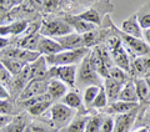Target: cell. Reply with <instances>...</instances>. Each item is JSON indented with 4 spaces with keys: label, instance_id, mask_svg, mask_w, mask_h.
Returning a JSON list of instances; mask_svg holds the SVG:
<instances>
[{
    "label": "cell",
    "instance_id": "3957f363",
    "mask_svg": "<svg viewBox=\"0 0 150 132\" xmlns=\"http://www.w3.org/2000/svg\"><path fill=\"white\" fill-rule=\"evenodd\" d=\"M108 50L110 53V56L112 59V62H114L115 66H118L119 69L124 70L125 72L130 71V58L129 54L126 51L125 46L123 44L120 37L114 36L108 41Z\"/></svg>",
    "mask_w": 150,
    "mask_h": 132
},
{
    "label": "cell",
    "instance_id": "ac0fdd59",
    "mask_svg": "<svg viewBox=\"0 0 150 132\" xmlns=\"http://www.w3.org/2000/svg\"><path fill=\"white\" fill-rule=\"evenodd\" d=\"M30 82V65H26L24 70L14 77V84L10 90V93H18L20 95L21 91L25 88V86Z\"/></svg>",
    "mask_w": 150,
    "mask_h": 132
},
{
    "label": "cell",
    "instance_id": "ab89813d",
    "mask_svg": "<svg viewBox=\"0 0 150 132\" xmlns=\"http://www.w3.org/2000/svg\"><path fill=\"white\" fill-rule=\"evenodd\" d=\"M138 21L143 31L150 29V13H145V14H142L140 16H138Z\"/></svg>",
    "mask_w": 150,
    "mask_h": 132
},
{
    "label": "cell",
    "instance_id": "60d3db41",
    "mask_svg": "<svg viewBox=\"0 0 150 132\" xmlns=\"http://www.w3.org/2000/svg\"><path fill=\"white\" fill-rule=\"evenodd\" d=\"M30 131L31 132H50L49 128H46V127L39 124H30Z\"/></svg>",
    "mask_w": 150,
    "mask_h": 132
},
{
    "label": "cell",
    "instance_id": "ee69618b",
    "mask_svg": "<svg viewBox=\"0 0 150 132\" xmlns=\"http://www.w3.org/2000/svg\"><path fill=\"white\" fill-rule=\"evenodd\" d=\"M143 40L150 46V29L143 31Z\"/></svg>",
    "mask_w": 150,
    "mask_h": 132
},
{
    "label": "cell",
    "instance_id": "f546056e",
    "mask_svg": "<svg viewBox=\"0 0 150 132\" xmlns=\"http://www.w3.org/2000/svg\"><path fill=\"white\" fill-rule=\"evenodd\" d=\"M100 87L101 86H88V87H85L81 97H83V103L86 107L93 106V103H94V101H95L98 93H99V91H100Z\"/></svg>",
    "mask_w": 150,
    "mask_h": 132
},
{
    "label": "cell",
    "instance_id": "7402d4cb",
    "mask_svg": "<svg viewBox=\"0 0 150 132\" xmlns=\"http://www.w3.org/2000/svg\"><path fill=\"white\" fill-rule=\"evenodd\" d=\"M123 86H124V84L114 81V80H111V79H105L104 80V88H105L108 100H109L110 103L116 101L119 98L120 91H121V88H123Z\"/></svg>",
    "mask_w": 150,
    "mask_h": 132
},
{
    "label": "cell",
    "instance_id": "4dcf8cb0",
    "mask_svg": "<svg viewBox=\"0 0 150 132\" xmlns=\"http://www.w3.org/2000/svg\"><path fill=\"white\" fill-rule=\"evenodd\" d=\"M106 79H111V80H114V81H118V82L124 84V85L129 81V79H128V72H125L124 70L119 69L118 66H115V65L109 70Z\"/></svg>",
    "mask_w": 150,
    "mask_h": 132
},
{
    "label": "cell",
    "instance_id": "9a60e30c",
    "mask_svg": "<svg viewBox=\"0 0 150 132\" xmlns=\"http://www.w3.org/2000/svg\"><path fill=\"white\" fill-rule=\"evenodd\" d=\"M120 30H121V34H125V35H129L133 37H138V39H143V29L139 25L137 14L131 15L130 18H128L126 20L121 22Z\"/></svg>",
    "mask_w": 150,
    "mask_h": 132
},
{
    "label": "cell",
    "instance_id": "30bf717a",
    "mask_svg": "<svg viewBox=\"0 0 150 132\" xmlns=\"http://www.w3.org/2000/svg\"><path fill=\"white\" fill-rule=\"evenodd\" d=\"M48 82L46 80H33L25 86L21 93L18 97L19 102L26 101L34 96H39L43 93H48Z\"/></svg>",
    "mask_w": 150,
    "mask_h": 132
},
{
    "label": "cell",
    "instance_id": "603a6c76",
    "mask_svg": "<svg viewBox=\"0 0 150 132\" xmlns=\"http://www.w3.org/2000/svg\"><path fill=\"white\" fill-rule=\"evenodd\" d=\"M65 21H67L71 27H74L75 32H78V34H80V35L89 34V32H91V31L95 30V27H96L95 25L90 24V22L84 21V20H81V19H79L78 16H74L71 19L69 18Z\"/></svg>",
    "mask_w": 150,
    "mask_h": 132
},
{
    "label": "cell",
    "instance_id": "f1b7e54d",
    "mask_svg": "<svg viewBox=\"0 0 150 132\" xmlns=\"http://www.w3.org/2000/svg\"><path fill=\"white\" fill-rule=\"evenodd\" d=\"M133 81L135 85V88H137L139 101H142V102L148 101L149 97H150V90H149V86L146 84V80L145 79H135Z\"/></svg>",
    "mask_w": 150,
    "mask_h": 132
},
{
    "label": "cell",
    "instance_id": "484cf974",
    "mask_svg": "<svg viewBox=\"0 0 150 132\" xmlns=\"http://www.w3.org/2000/svg\"><path fill=\"white\" fill-rule=\"evenodd\" d=\"M62 102L73 110H76V108H81L83 106V97L79 95V92L71 90L67 92V95L62 98Z\"/></svg>",
    "mask_w": 150,
    "mask_h": 132
},
{
    "label": "cell",
    "instance_id": "d6a6232c",
    "mask_svg": "<svg viewBox=\"0 0 150 132\" xmlns=\"http://www.w3.org/2000/svg\"><path fill=\"white\" fill-rule=\"evenodd\" d=\"M103 117L104 116L99 115V114L89 116L88 122H86V127H85V132H100Z\"/></svg>",
    "mask_w": 150,
    "mask_h": 132
},
{
    "label": "cell",
    "instance_id": "681fc988",
    "mask_svg": "<svg viewBox=\"0 0 150 132\" xmlns=\"http://www.w3.org/2000/svg\"><path fill=\"white\" fill-rule=\"evenodd\" d=\"M149 132H150V131H149Z\"/></svg>",
    "mask_w": 150,
    "mask_h": 132
},
{
    "label": "cell",
    "instance_id": "c3c4849f",
    "mask_svg": "<svg viewBox=\"0 0 150 132\" xmlns=\"http://www.w3.org/2000/svg\"><path fill=\"white\" fill-rule=\"evenodd\" d=\"M0 64H1V61H0Z\"/></svg>",
    "mask_w": 150,
    "mask_h": 132
},
{
    "label": "cell",
    "instance_id": "5bb4252c",
    "mask_svg": "<svg viewBox=\"0 0 150 132\" xmlns=\"http://www.w3.org/2000/svg\"><path fill=\"white\" fill-rule=\"evenodd\" d=\"M55 40L62 45V48L64 50H79V49L85 48L84 36L78 34V32H71V34L58 37Z\"/></svg>",
    "mask_w": 150,
    "mask_h": 132
},
{
    "label": "cell",
    "instance_id": "6da1fadb",
    "mask_svg": "<svg viewBox=\"0 0 150 132\" xmlns=\"http://www.w3.org/2000/svg\"><path fill=\"white\" fill-rule=\"evenodd\" d=\"M88 55V48H83L79 50H64L56 55L45 56V60L50 67H54V66H70L81 62Z\"/></svg>",
    "mask_w": 150,
    "mask_h": 132
},
{
    "label": "cell",
    "instance_id": "1f68e13d",
    "mask_svg": "<svg viewBox=\"0 0 150 132\" xmlns=\"http://www.w3.org/2000/svg\"><path fill=\"white\" fill-rule=\"evenodd\" d=\"M76 16L79 19H81V20H84V21L90 22V24H93V25H100V21H101V19L99 16V14H98V11L95 10V9H93V8H90L86 11L80 13Z\"/></svg>",
    "mask_w": 150,
    "mask_h": 132
},
{
    "label": "cell",
    "instance_id": "7a4b0ae2",
    "mask_svg": "<svg viewBox=\"0 0 150 132\" xmlns=\"http://www.w3.org/2000/svg\"><path fill=\"white\" fill-rule=\"evenodd\" d=\"M89 61H90L93 69L104 79L108 77L109 70L114 66L109 50H108V48H104V46H96L89 54Z\"/></svg>",
    "mask_w": 150,
    "mask_h": 132
},
{
    "label": "cell",
    "instance_id": "cb8c5ba5",
    "mask_svg": "<svg viewBox=\"0 0 150 132\" xmlns=\"http://www.w3.org/2000/svg\"><path fill=\"white\" fill-rule=\"evenodd\" d=\"M41 35L40 34H34V35H29V36H23L21 39L16 40V48L20 49H25L29 51H36L38 53V44H39Z\"/></svg>",
    "mask_w": 150,
    "mask_h": 132
},
{
    "label": "cell",
    "instance_id": "44dd1931",
    "mask_svg": "<svg viewBox=\"0 0 150 132\" xmlns=\"http://www.w3.org/2000/svg\"><path fill=\"white\" fill-rule=\"evenodd\" d=\"M28 22L24 20L14 21L10 25H1L0 26V35L8 36V35H21L23 32L28 30Z\"/></svg>",
    "mask_w": 150,
    "mask_h": 132
},
{
    "label": "cell",
    "instance_id": "4fadbf2b",
    "mask_svg": "<svg viewBox=\"0 0 150 132\" xmlns=\"http://www.w3.org/2000/svg\"><path fill=\"white\" fill-rule=\"evenodd\" d=\"M62 51H64V49L55 39L41 35L39 44H38V53L40 55L51 56V55H56V54L62 53Z\"/></svg>",
    "mask_w": 150,
    "mask_h": 132
},
{
    "label": "cell",
    "instance_id": "7dc6e473",
    "mask_svg": "<svg viewBox=\"0 0 150 132\" xmlns=\"http://www.w3.org/2000/svg\"><path fill=\"white\" fill-rule=\"evenodd\" d=\"M24 132H31V131H30V125H28V126H26V128L24 130Z\"/></svg>",
    "mask_w": 150,
    "mask_h": 132
},
{
    "label": "cell",
    "instance_id": "8fae6325",
    "mask_svg": "<svg viewBox=\"0 0 150 132\" xmlns=\"http://www.w3.org/2000/svg\"><path fill=\"white\" fill-rule=\"evenodd\" d=\"M130 71L137 79H145L150 76V55L138 56L131 60Z\"/></svg>",
    "mask_w": 150,
    "mask_h": 132
},
{
    "label": "cell",
    "instance_id": "83f0119b",
    "mask_svg": "<svg viewBox=\"0 0 150 132\" xmlns=\"http://www.w3.org/2000/svg\"><path fill=\"white\" fill-rule=\"evenodd\" d=\"M0 61H1V64L5 66V67L14 75V76H16V75L20 74L26 66L24 62H21V61H19V60H15V59L0 58Z\"/></svg>",
    "mask_w": 150,
    "mask_h": 132
},
{
    "label": "cell",
    "instance_id": "7bdbcfd3",
    "mask_svg": "<svg viewBox=\"0 0 150 132\" xmlns=\"http://www.w3.org/2000/svg\"><path fill=\"white\" fill-rule=\"evenodd\" d=\"M9 45H10V40L6 39V37L0 36V51H3V50H5L6 48H9Z\"/></svg>",
    "mask_w": 150,
    "mask_h": 132
},
{
    "label": "cell",
    "instance_id": "836d02e7",
    "mask_svg": "<svg viewBox=\"0 0 150 132\" xmlns=\"http://www.w3.org/2000/svg\"><path fill=\"white\" fill-rule=\"evenodd\" d=\"M14 75L9 71V70L4 66L3 64H0V84L3 86H5L9 91L11 90L13 84H14Z\"/></svg>",
    "mask_w": 150,
    "mask_h": 132
},
{
    "label": "cell",
    "instance_id": "9c48e42d",
    "mask_svg": "<svg viewBox=\"0 0 150 132\" xmlns=\"http://www.w3.org/2000/svg\"><path fill=\"white\" fill-rule=\"evenodd\" d=\"M120 39L123 41L125 49L130 54H133L134 58L150 55V46L143 39H138V37H133V36H129L125 34H121Z\"/></svg>",
    "mask_w": 150,
    "mask_h": 132
},
{
    "label": "cell",
    "instance_id": "8992f818",
    "mask_svg": "<svg viewBox=\"0 0 150 132\" xmlns=\"http://www.w3.org/2000/svg\"><path fill=\"white\" fill-rule=\"evenodd\" d=\"M50 120L55 127H64L70 120H73L75 111L64 105L63 102H56L50 107Z\"/></svg>",
    "mask_w": 150,
    "mask_h": 132
},
{
    "label": "cell",
    "instance_id": "7c38bea8",
    "mask_svg": "<svg viewBox=\"0 0 150 132\" xmlns=\"http://www.w3.org/2000/svg\"><path fill=\"white\" fill-rule=\"evenodd\" d=\"M137 116H138V108H135L131 112H128V114L115 115L114 132H129L135 120H137Z\"/></svg>",
    "mask_w": 150,
    "mask_h": 132
},
{
    "label": "cell",
    "instance_id": "d590c367",
    "mask_svg": "<svg viewBox=\"0 0 150 132\" xmlns=\"http://www.w3.org/2000/svg\"><path fill=\"white\" fill-rule=\"evenodd\" d=\"M108 103H109V100H108L105 88H104V86H101L100 91H99V93H98V96H96L95 101H94L91 107H94V108H106Z\"/></svg>",
    "mask_w": 150,
    "mask_h": 132
},
{
    "label": "cell",
    "instance_id": "ffe728a7",
    "mask_svg": "<svg viewBox=\"0 0 150 132\" xmlns=\"http://www.w3.org/2000/svg\"><path fill=\"white\" fill-rule=\"evenodd\" d=\"M118 100L124 101V102H130V103H139V97H138L137 88H135L133 80H129L123 86Z\"/></svg>",
    "mask_w": 150,
    "mask_h": 132
},
{
    "label": "cell",
    "instance_id": "277c9868",
    "mask_svg": "<svg viewBox=\"0 0 150 132\" xmlns=\"http://www.w3.org/2000/svg\"><path fill=\"white\" fill-rule=\"evenodd\" d=\"M76 86L84 87V86H101L100 75L93 69L89 61V55L85 56L76 71Z\"/></svg>",
    "mask_w": 150,
    "mask_h": 132
},
{
    "label": "cell",
    "instance_id": "8d00e7d4",
    "mask_svg": "<svg viewBox=\"0 0 150 132\" xmlns=\"http://www.w3.org/2000/svg\"><path fill=\"white\" fill-rule=\"evenodd\" d=\"M49 100H51V98H50V96L48 95V93H43V95H39V96H34V97H31V98H29V100H26V101L19 102V105L23 106V107H25L26 110H28L29 107L36 105V103L43 102V101H49Z\"/></svg>",
    "mask_w": 150,
    "mask_h": 132
},
{
    "label": "cell",
    "instance_id": "d6986e66",
    "mask_svg": "<svg viewBox=\"0 0 150 132\" xmlns=\"http://www.w3.org/2000/svg\"><path fill=\"white\" fill-rule=\"evenodd\" d=\"M139 103H130V102H124L120 100H116L114 102H111L109 106L106 107V112L108 115H123V114H128L131 112L135 108H138Z\"/></svg>",
    "mask_w": 150,
    "mask_h": 132
},
{
    "label": "cell",
    "instance_id": "74e56055",
    "mask_svg": "<svg viewBox=\"0 0 150 132\" xmlns=\"http://www.w3.org/2000/svg\"><path fill=\"white\" fill-rule=\"evenodd\" d=\"M100 132H114V116L106 115L103 117Z\"/></svg>",
    "mask_w": 150,
    "mask_h": 132
},
{
    "label": "cell",
    "instance_id": "f6af8a7d",
    "mask_svg": "<svg viewBox=\"0 0 150 132\" xmlns=\"http://www.w3.org/2000/svg\"><path fill=\"white\" fill-rule=\"evenodd\" d=\"M134 132H149V130L146 128V127H140V128H138L137 131H134Z\"/></svg>",
    "mask_w": 150,
    "mask_h": 132
},
{
    "label": "cell",
    "instance_id": "f35d334b",
    "mask_svg": "<svg viewBox=\"0 0 150 132\" xmlns=\"http://www.w3.org/2000/svg\"><path fill=\"white\" fill-rule=\"evenodd\" d=\"M14 112V106L9 100H0V115L10 116Z\"/></svg>",
    "mask_w": 150,
    "mask_h": 132
},
{
    "label": "cell",
    "instance_id": "e575fe53",
    "mask_svg": "<svg viewBox=\"0 0 150 132\" xmlns=\"http://www.w3.org/2000/svg\"><path fill=\"white\" fill-rule=\"evenodd\" d=\"M50 105H51V100L43 101V102H39V103H36V105L29 107L26 111H28V114H30L31 116H40V115H43L46 110H49V107H51Z\"/></svg>",
    "mask_w": 150,
    "mask_h": 132
},
{
    "label": "cell",
    "instance_id": "e0dca14e",
    "mask_svg": "<svg viewBox=\"0 0 150 132\" xmlns=\"http://www.w3.org/2000/svg\"><path fill=\"white\" fill-rule=\"evenodd\" d=\"M68 86L63 81L58 79H50L48 82V95L50 96L51 101L53 100H62L67 95Z\"/></svg>",
    "mask_w": 150,
    "mask_h": 132
},
{
    "label": "cell",
    "instance_id": "d4e9b609",
    "mask_svg": "<svg viewBox=\"0 0 150 132\" xmlns=\"http://www.w3.org/2000/svg\"><path fill=\"white\" fill-rule=\"evenodd\" d=\"M26 126V117L24 115H19L14 117L5 127H3L0 132H24Z\"/></svg>",
    "mask_w": 150,
    "mask_h": 132
},
{
    "label": "cell",
    "instance_id": "5b68a950",
    "mask_svg": "<svg viewBox=\"0 0 150 132\" xmlns=\"http://www.w3.org/2000/svg\"><path fill=\"white\" fill-rule=\"evenodd\" d=\"M73 27L70 26L65 20H48L40 26V35L51 37V39H58L65 35L71 34Z\"/></svg>",
    "mask_w": 150,
    "mask_h": 132
},
{
    "label": "cell",
    "instance_id": "4316f807",
    "mask_svg": "<svg viewBox=\"0 0 150 132\" xmlns=\"http://www.w3.org/2000/svg\"><path fill=\"white\" fill-rule=\"evenodd\" d=\"M89 116H75L74 119L68 124L67 132H85L86 122Z\"/></svg>",
    "mask_w": 150,
    "mask_h": 132
},
{
    "label": "cell",
    "instance_id": "52a82bcc",
    "mask_svg": "<svg viewBox=\"0 0 150 132\" xmlns=\"http://www.w3.org/2000/svg\"><path fill=\"white\" fill-rule=\"evenodd\" d=\"M76 66H54L49 69L50 79H58L63 81L68 87L76 86Z\"/></svg>",
    "mask_w": 150,
    "mask_h": 132
},
{
    "label": "cell",
    "instance_id": "bcb514c9",
    "mask_svg": "<svg viewBox=\"0 0 150 132\" xmlns=\"http://www.w3.org/2000/svg\"><path fill=\"white\" fill-rule=\"evenodd\" d=\"M145 80H146V84H148V86H149V90H150V76L145 77Z\"/></svg>",
    "mask_w": 150,
    "mask_h": 132
},
{
    "label": "cell",
    "instance_id": "2e32d148",
    "mask_svg": "<svg viewBox=\"0 0 150 132\" xmlns=\"http://www.w3.org/2000/svg\"><path fill=\"white\" fill-rule=\"evenodd\" d=\"M49 75L48 64L45 56H40L35 62L30 64V81L33 80H45V76Z\"/></svg>",
    "mask_w": 150,
    "mask_h": 132
},
{
    "label": "cell",
    "instance_id": "ba28073f",
    "mask_svg": "<svg viewBox=\"0 0 150 132\" xmlns=\"http://www.w3.org/2000/svg\"><path fill=\"white\" fill-rule=\"evenodd\" d=\"M40 54L36 51H29L25 49H20L16 46H9L5 50L0 51V58H9V59H15L25 65H30L40 58Z\"/></svg>",
    "mask_w": 150,
    "mask_h": 132
},
{
    "label": "cell",
    "instance_id": "b9f144b4",
    "mask_svg": "<svg viewBox=\"0 0 150 132\" xmlns=\"http://www.w3.org/2000/svg\"><path fill=\"white\" fill-rule=\"evenodd\" d=\"M10 96H11L10 91H9L5 86H3V85L0 84V100H9Z\"/></svg>",
    "mask_w": 150,
    "mask_h": 132
}]
</instances>
